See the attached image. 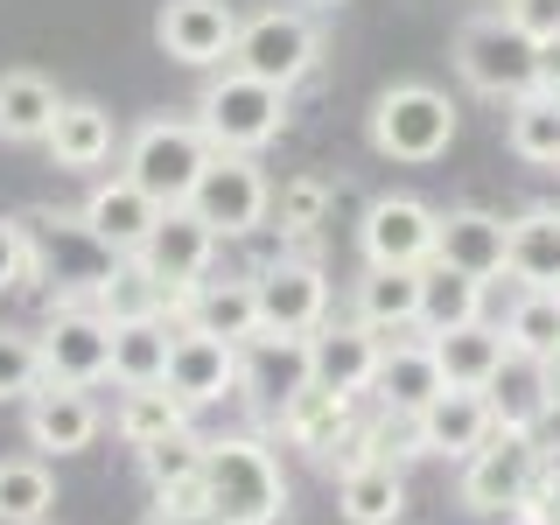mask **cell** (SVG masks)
<instances>
[{"label":"cell","instance_id":"obj_1","mask_svg":"<svg viewBox=\"0 0 560 525\" xmlns=\"http://www.w3.org/2000/svg\"><path fill=\"white\" fill-rule=\"evenodd\" d=\"M203 504L224 525H280L288 518V477L259 434H224L203 455Z\"/></svg>","mask_w":560,"mask_h":525},{"label":"cell","instance_id":"obj_2","mask_svg":"<svg viewBox=\"0 0 560 525\" xmlns=\"http://www.w3.org/2000/svg\"><path fill=\"white\" fill-rule=\"evenodd\" d=\"M197 127L210 140V154H259L288 127V92H273V84H259V78L224 63L197 98Z\"/></svg>","mask_w":560,"mask_h":525},{"label":"cell","instance_id":"obj_3","mask_svg":"<svg viewBox=\"0 0 560 525\" xmlns=\"http://www.w3.org/2000/svg\"><path fill=\"white\" fill-rule=\"evenodd\" d=\"M203 168H210V140H203L197 119H140L127 133V162H119V175L140 183L162 210L189 203V189L203 183Z\"/></svg>","mask_w":560,"mask_h":525},{"label":"cell","instance_id":"obj_4","mask_svg":"<svg viewBox=\"0 0 560 525\" xmlns=\"http://www.w3.org/2000/svg\"><path fill=\"white\" fill-rule=\"evenodd\" d=\"M455 140V105L448 92H434V84H393V92L372 98V148L385 154V162H442Z\"/></svg>","mask_w":560,"mask_h":525},{"label":"cell","instance_id":"obj_5","mask_svg":"<svg viewBox=\"0 0 560 525\" xmlns=\"http://www.w3.org/2000/svg\"><path fill=\"white\" fill-rule=\"evenodd\" d=\"M533 57H539V43L518 35L504 14H477L455 35V70H463V84L477 98H504V105L525 98L533 92Z\"/></svg>","mask_w":560,"mask_h":525},{"label":"cell","instance_id":"obj_6","mask_svg":"<svg viewBox=\"0 0 560 525\" xmlns=\"http://www.w3.org/2000/svg\"><path fill=\"white\" fill-rule=\"evenodd\" d=\"M315 49H323V35H315V22L302 8H267V14H253V22H238L232 70L273 84V92H294L315 70Z\"/></svg>","mask_w":560,"mask_h":525},{"label":"cell","instance_id":"obj_7","mask_svg":"<svg viewBox=\"0 0 560 525\" xmlns=\"http://www.w3.org/2000/svg\"><path fill=\"white\" fill-rule=\"evenodd\" d=\"M189 210L210 224L218 238H253L273 218V183L253 154H210L203 183L189 189Z\"/></svg>","mask_w":560,"mask_h":525},{"label":"cell","instance_id":"obj_8","mask_svg":"<svg viewBox=\"0 0 560 525\" xmlns=\"http://www.w3.org/2000/svg\"><path fill=\"white\" fill-rule=\"evenodd\" d=\"M35 350H43V385H84L92 393L98 378H113V323L92 302H63L35 329Z\"/></svg>","mask_w":560,"mask_h":525},{"label":"cell","instance_id":"obj_9","mask_svg":"<svg viewBox=\"0 0 560 525\" xmlns=\"http://www.w3.org/2000/svg\"><path fill=\"white\" fill-rule=\"evenodd\" d=\"M533 483H539V442H533V434H512V428H498V434H490V442L463 463V504H469L477 518L525 512Z\"/></svg>","mask_w":560,"mask_h":525},{"label":"cell","instance_id":"obj_10","mask_svg":"<svg viewBox=\"0 0 560 525\" xmlns=\"http://www.w3.org/2000/svg\"><path fill=\"white\" fill-rule=\"evenodd\" d=\"M259 294V329L267 337H315L329 323V273L315 259H273L253 273Z\"/></svg>","mask_w":560,"mask_h":525},{"label":"cell","instance_id":"obj_11","mask_svg":"<svg viewBox=\"0 0 560 525\" xmlns=\"http://www.w3.org/2000/svg\"><path fill=\"white\" fill-rule=\"evenodd\" d=\"M154 43L183 70H224L232 43H238V14H232V0H162Z\"/></svg>","mask_w":560,"mask_h":525},{"label":"cell","instance_id":"obj_12","mask_svg":"<svg viewBox=\"0 0 560 525\" xmlns=\"http://www.w3.org/2000/svg\"><path fill=\"white\" fill-rule=\"evenodd\" d=\"M434 232H442V210H428L420 197H378L358 224L364 267H434Z\"/></svg>","mask_w":560,"mask_h":525},{"label":"cell","instance_id":"obj_13","mask_svg":"<svg viewBox=\"0 0 560 525\" xmlns=\"http://www.w3.org/2000/svg\"><path fill=\"white\" fill-rule=\"evenodd\" d=\"M218 232L197 218L189 203H175V210H162L154 218V232H148V245H140V259H148V273L162 280L168 294H189L197 280H210V259H218Z\"/></svg>","mask_w":560,"mask_h":525},{"label":"cell","instance_id":"obj_14","mask_svg":"<svg viewBox=\"0 0 560 525\" xmlns=\"http://www.w3.org/2000/svg\"><path fill=\"white\" fill-rule=\"evenodd\" d=\"M168 393L183 399L189 413L210 407V399H232L238 393V343H224V337H203V329H175V343H168Z\"/></svg>","mask_w":560,"mask_h":525},{"label":"cell","instance_id":"obj_15","mask_svg":"<svg viewBox=\"0 0 560 525\" xmlns=\"http://www.w3.org/2000/svg\"><path fill=\"white\" fill-rule=\"evenodd\" d=\"M22 428H28V448L35 455H78L98 442L105 413L84 385H35L28 407H22Z\"/></svg>","mask_w":560,"mask_h":525},{"label":"cell","instance_id":"obj_16","mask_svg":"<svg viewBox=\"0 0 560 525\" xmlns=\"http://www.w3.org/2000/svg\"><path fill=\"white\" fill-rule=\"evenodd\" d=\"M490 434H498V420H490V399L483 393H463V385H442V393L428 399V407L413 413V448L420 455H448V463H469Z\"/></svg>","mask_w":560,"mask_h":525},{"label":"cell","instance_id":"obj_17","mask_svg":"<svg viewBox=\"0 0 560 525\" xmlns=\"http://www.w3.org/2000/svg\"><path fill=\"white\" fill-rule=\"evenodd\" d=\"M78 218H84V232H92L113 259H127V253H140V245H148L154 218H162V203H154L140 183H127V175H105V183H92V197H84Z\"/></svg>","mask_w":560,"mask_h":525},{"label":"cell","instance_id":"obj_18","mask_svg":"<svg viewBox=\"0 0 560 525\" xmlns=\"http://www.w3.org/2000/svg\"><path fill=\"white\" fill-rule=\"evenodd\" d=\"M302 385H315L308 337H267V329H259L253 343H238V393H253L267 413H280Z\"/></svg>","mask_w":560,"mask_h":525},{"label":"cell","instance_id":"obj_19","mask_svg":"<svg viewBox=\"0 0 560 525\" xmlns=\"http://www.w3.org/2000/svg\"><path fill=\"white\" fill-rule=\"evenodd\" d=\"M378 358H385V337L378 329H364L358 315L350 323H323L308 337V364H315V385H329V393H372L378 378Z\"/></svg>","mask_w":560,"mask_h":525},{"label":"cell","instance_id":"obj_20","mask_svg":"<svg viewBox=\"0 0 560 525\" xmlns=\"http://www.w3.org/2000/svg\"><path fill=\"white\" fill-rule=\"evenodd\" d=\"M504 232H512V218H498V210H442L434 267L469 273V280H498L504 273Z\"/></svg>","mask_w":560,"mask_h":525},{"label":"cell","instance_id":"obj_21","mask_svg":"<svg viewBox=\"0 0 560 525\" xmlns=\"http://www.w3.org/2000/svg\"><path fill=\"white\" fill-rule=\"evenodd\" d=\"M113 140H119V127H113V113H105L98 98H63L57 119H49V133H43V148H49L57 168L92 175V168L113 162Z\"/></svg>","mask_w":560,"mask_h":525},{"label":"cell","instance_id":"obj_22","mask_svg":"<svg viewBox=\"0 0 560 525\" xmlns=\"http://www.w3.org/2000/svg\"><path fill=\"white\" fill-rule=\"evenodd\" d=\"M183 323L203 329V337H224V343H253L259 337L253 273H245V280H197V288L183 294Z\"/></svg>","mask_w":560,"mask_h":525},{"label":"cell","instance_id":"obj_23","mask_svg":"<svg viewBox=\"0 0 560 525\" xmlns=\"http://www.w3.org/2000/svg\"><path fill=\"white\" fill-rule=\"evenodd\" d=\"M273 420H280V434H288L294 448L315 455V463H329V455H337V442L358 428V413H350V393H329V385H302V393H294Z\"/></svg>","mask_w":560,"mask_h":525},{"label":"cell","instance_id":"obj_24","mask_svg":"<svg viewBox=\"0 0 560 525\" xmlns=\"http://www.w3.org/2000/svg\"><path fill=\"white\" fill-rule=\"evenodd\" d=\"M504 273L518 288H560V210L553 203H533L512 218V232H504Z\"/></svg>","mask_w":560,"mask_h":525},{"label":"cell","instance_id":"obj_25","mask_svg":"<svg viewBox=\"0 0 560 525\" xmlns=\"http://www.w3.org/2000/svg\"><path fill=\"white\" fill-rule=\"evenodd\" d=\"M428 273V267H420ZM420 273L413 267H364V280H358V323L364 329H378L385 343L393 337H407V329H420Z\"/></svg>","mask_w":560,"mask_h":525},{"label":"cell","instance_id":"obj_26","mask_svg":"<svg viewBox=\"0 0 560 525\" xmlns=\"http://www.w3.org/2000/svg\"><path fill=\"white\" fill-rule=\"evenodd\" d=\"M337 512H343V525H399V512H407V477H399L393 455H372V463L343 469Z\"/></svg>","mask_w":560,"mask_h":525},{"label":"cell","instance_id":"obj_27","mask_svg":"<svg viewBox=\"0 0 560 525\" xmlns=\"http://www.w3.org/2000/svg\"><path fill=\"white\" fill-rule=\"evenodd\" d=\"M442 364H434V343L420 337V343H385V358H378V378H372V393H378V407H393V413H420L434 393H442Z\"/></svg>","mask_w":560,"mask_h":525},{"label":"cell","instance_id":"obj_28","mask_svg":"<svg viewBox=\"0 0 560 525\" xmlns=\"http://www.w3.org/2000/svg\"><path fill=\"white\" fill-rule=\"evenodd\" d=\"M434 343V364H442V378L448 385H463V393H490V378L504 372V329H490V323H463V329H448V337H428Z\"/></svg>","mask_w":560,"mask_h":525},{"label":"cell","instance_id":"obj_29","mask_svg":"<svg viewBox=\"0 0 560 525\" xmlns=\"http://www.w3.org/2000/svg\"><path fill=\"white\" fill-rule=\"evenodd\" d=\"M63 92L43 78V70H0V140L8 148H28V140L49 133Z\"/></svg>","mask_w":560,"mask_h":525},{"label":"cell","instance_id":"obj_30","mask_svg":"<svg viewBox=\"0 0 560 525\" xmlns=\"http://www.w3.org/2000/svg\"><path fill=\"white\" fill-rule=\"evenodd\" d=\"M189 428V407L168 393V385H119L113 399V434L127 448H148V442H168V434Z\"/></svg>","mask_w":560,"mask_h":525},{"label":"cell","instance_id":"obj_31","mask_svg":"<svg viewBox=\"0 0 560 525\" xmlns=\"http://www.w3.org/2000/svg\"><path fill=\"white\" fill-rule=\"evenodd\" d=\"M490 420L512 434H533L539 420L553 413V385H547V364H525V358H504V372L490 378Z\"/></svg>","mask_w":560,"mask_h":525},{"label":"cell","instance_id":"obj_32","mask_svg":"<svg viewBox=\"0 0 560 525\" xmlns=\"http://www.w3.org/2000/svg\"><path fill=\"white\" fill-rule=\"evenodd\" d=\"M504 350L525 364L560 358V288H518L512 315H504Z\"/></svg>","mask_w":560,"mask_h":525},{"label":"cell","instance_id":"obj_33","mask_svg":"<svg viewBox=\"0 0 560 525\" xmlns=\"http://www.w3.org/2000/svg\"><path fill=\"white\" fill-rule=\"evenodd\" d=\"M168 315H140V323H113V378L119 385H162L168 378Z\"/></svg>","mask_w":560,"mask_h":525},{"label":"cell","instance_id":"obj_34","mask_svg":"<svg viewBox=\"0 0 560 525\" xmlns=\"http://www.w3.org/2000/svg\"><path fill=\"white\" fill-rule=\"evenodd\" d=\"M92 308L105 315V323H140V315H168V288L148 273V259H140V253H127V259H113V273L98 280Z\"/></svg>","mask_w":560,"mask_h":525},{"label":"cell","instance_id":"obj_35","mask_svg":"<svg viewBox=\"0 0 560 525\" xmlns=\"http://www.w3.org/2000/svg\"><path fill=\"white\" fill-rule=\"evenodd\" d=\"M57 477L43 455H0V525H49Z\"/></svg>","mask_w":560,"mask_h":525},{"label":"cell","instance_id":"obj_36","mask_svg":"<svg viewBox=\"0 0 560 525\" xmlns=\"http://www.w3.org/2000/svg\"><path fill=\"white\" fill-rule=\"evenodd\" d=\"M463 323H483V280L428 267L420 273V329H428V337H448V329H463Z\"/></svg>","mask_w":560,"mask_h":525},{"label":"cell","instance_id":"obj_37","mask_svg":"<svg viewBox=\"0 0 560 525\" xmlns=\"http://www.w3.org/2000/svg\"><path fill=\"white\" fill-rule=\"evenodd\" d=\"M504 148L533 168H560V98H547V92L512 98V113H504Z\"/></svg>","mask_w":560,"mask_h":525},{"label":"cell","instance_id":"obj_38","mask_svg":"<svg viewBox=\"0 0 560 525\" xmlns=\"http://www.w3.org/2000/svg\"><path fill=\"white\" fill-rule=\"evenodd\" d=\"M140 455V477H148V490L162 498V490H183V483H203V455L210 442L197 428H183V434H168V442H148V448H133Z\"/></svg>","mask_w":560,"mask_h":525},{"label":"cell","instance_id":"obj_39","mask_svg":"<svg viewBox=\"0 0 560 525\" xmlns=\"http://www.w3.org/2000/svg\"><path fill=\"white\" fill-rule=\"evenodd\" d=\"M43 385V350L28 329H0V399H28Z\"/></svg>","mask_w":560,"mask_h":525},{"label":"cell","instance_id":"obj_40","mask_svg":"<svg viewBox=\"0 0 560 525\" xmlns=\"http://www.w3.org/2000/svg\"><path fill=\"white\" fill-rule=\"evenodd\" d=\"M273 210H280V232H315V224H323V210H329V183L323 175H294L288 189H280L273 197Z\"/></svg>","mask_w":560,"mask_h":525},{"label":"cell","instance_id":"obj_41","mask_svg":"<svg viewBox=\"0 0 560 525\" xmlns=\"http://www.w3.org/2000/svg\"><path fill=\"white\" fill-rule=\"evenodd\" d=\"M28 288V224L22 218H0V294Z\"/></svg>","mask_w":560,"mask_h":525},{"label":"cell","instance_id":"obj_42","mask_svg":"<svg viewBox=\"0 0 560 525\" xmlns=\"http://www.w3.org/2000/svg\"><path fill=\"white\" fill-rule=\"evenodd\" d=\"M504 22L533 43H553L560 35V0H504Z\"/></svg>","mask_w":560,"mask_h":525},{"label":"cell","instance_id":"obj_43","mask_svg":"<svg viewBox=\"0 0 560 525\" xmlns=\"http://www.w3.org/2000/svg\"><path fill=\"white\" fill-rule=\"evenodd\" d=\"M533 92L560 98V35H553V43H539V57H533Z\"/></svg>","mask_w":560,"mask_h":525},{"label":"cell","instance_id":"obj_44","mask_svg":"<svg viewBox=\"0 0 560 525\" xmlns=\"http://www.w3.org/2000/svg\"><path fill=\"white\" fill-rule=\"evenodd\" d=\"M148 525H224V518H210V512H148Z\"/></svg>","mask_w":560,"mask_h":525},{"label":"cell","instance_id":"obj_45","mask_svg":"<svg viewBox=\"0 0 560 525\" xmlns=\"http://www.w3.org/2000/svg\"><path fill=\"white\" fill-rule=\"evenodd\" d=\"M308 8H343V0H308Z\"/></svg>","mask_w":560,"mask_h":525},{"label":"cell","instance_id":"obj_46","mask_svg":"<svg viewBox=\"0 0 560 525\" xmlns=\"http://www.w3.org/2000/svg\"><path fill=\"white\" fill-rule=\"evenodd\" d=\"M498 8H504V0H498Z\"/></svg>","mask_w":560,"mask_h":525}]
</instances>
